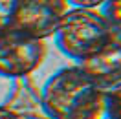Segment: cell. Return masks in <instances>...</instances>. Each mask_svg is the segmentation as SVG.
I'll return each instance as SVG.
<instances>
[{
  "mask_svg": "<svg viewBox=\"0 0 121 119\" xmlns=\"http://www.w3.org/2000/svg\"><path fill=\"white\" fill-rule=\"evenodd\" d=\"M101 90L75 64L60 68L44 82L40 88V101L50 119H75L92 104Z\"/></svg>",
  "mask_w": 121,
  "mask_h": 119,
  "instance_id": "7a4b0ae2",
  "label": "cell"
},
{
  "mask_svg": "<svg viewBox=\"0 0 121 119\" xmlns=\"http://www.w3.org/2000/svg\"><path fill=\"white\" fill-rule=\"evenodd\" d=\"M101 15L105 17L114 35L121 37V0H106L101 6Z\"/></svg>",
  "mask_w": 121,
  "mask_h": 119,
  "instance_id": "ba28073f",
  "label": "cell"
},
{
  "mask_svg": "<svg viewBox=\"0 0 121 119\" xmlns=\"http://www.w3.org/2000/svg\"><path fill=\"white\" fill-rule=\"evenodd\" d=\"M15 0H0V31L11 30Z\"/></svg>",
  "mask_w": 121,
  "mask_h": 119,
  "instance_id": "30bf717a",
  "label": "cell"
},
{
  "mask_svg": "<svg viewBox=\"0 0 121 119\" xmlns=\"http://www.w3.org/2000/svg\"><path fill=\"white\" fill-rule=\"evenodd\" d=\"M2 106L17 114L20 119H50L42 108L40 88H37L31 77L15 79Z\"/></svg>",
  "mask_w": 121,
  "mask_h": 119,
  "instance_id": "8992f818",
  "label": "cell"
},
{
  "mask_svg": "<svg viewBox=\"0 0 121 119\" xmlns=\"http://www.w3.org/2000/svg\"><path fill=\"white\" fill-rule=\"evenodd\" d=\"M68 8L66 0H15L11 30L44 40L53 37Z\"/></svg>",
  "mask_w": 121,
  "mask_h": 119,
  "instance_id": "277c9868",
  "label": "cell"
},
{
  "mask_svg": "<svg viewBox=\"0 0 121 119\" xmlns=\"http://www.w3.org/2000/svg\"><path fill=\"white\" fill-rule=\"evenodd\" d=\"M75 119H112V114L106 103V90H101L99 95L92 101V104L84 108Z\"/></svg>",
  "mask_w": 121,
  "mask_h": 119,
  "instance_id": "52a82bcc",
  "label": "cell"
},
{
  "mask_svg": "<svg viewBox=\"0 0 121 119\" xmlns=\"http://www.w3.org/2000/svg\"><path fill=\"white\" fill-rule=\"evenodd\" d=\"M0 119H20V117L17 114H13V112H9L8 108L0 106Z\"/></svg>",
  "mask_w": 121,
  "mask_h": 119,
  "instance_id": "7c38bea8",
  "label": "cell"
},
{
  "mask_svg": "<svg viewBox=\"0 0 121 119\" xmlns=\"http://www.w3.org/2000/svg\"><path fill=\"white\" fill-rule=\"evenodd\" d=\"M79 68L103 90L121 84V37L114 35L97 53L81 60Z\"/></svg>",
  "mask_w": 121,
  "mask_h": 119,
  "instance_id": "5b68a950",
  "label": "cell"
},
{
  "mask_svg": "<svg viewBox=\"0 0 121 119\" xmlns=\"http://www.w3.org/2000/svg\"><path fill=\"white\" fill-rule=\"evenodd\" d=\"M106 0H66L70 8H83V9H99Z\"/></svg>",
  "mask_w": 121,
  "mask_h": 119,
  "instance_id": "8fae6325",
  "label": "cell"
},
{
  "mask_svg": "<svg viewBox=\"0 0 121 119\" xmlns=\"http://www.w3.org/2000/svg\"><path fill=\"white\" fill-rule=\"evenodd\" d=\"M112 37L114 33L101 11L83 8H68L53 33L57 50L75 64L97 53Z\"/></svg>",
  "mask_w": 121,
  "mask_h": 119,
  "instance_id": "6da1fadb",
  "label": "cell"
},
{
  "mask_svg": "<svg viewBox=\"0 0 121 119\" xmlns=\"http://www.w3.org/2000/svg\"><path fill=\"white\" fill-rule=\"evenodd\" d=\"M44 40L28 37L20 31H0V77L20 79L30 77L46 59Z\"/></svg>",
  "mask_w": 121,
  "mask_h": 119,
  "instance_id": "3957f363",
  "label": "cell"
},
{
  "mask_svg": "<svg viewBox=\"0 0 121 119\" xmlns=\"http://www.w3.org/2000/svg\"><path fill=\"white\" fill-rule=\"evenodd\" d=\"M106 103L112 119H121V84L106 90Z\"/></svg>",
  "mask_w": 121,
  "mask_h": 119,
  "instance_id": "9c48e42d",
  "label": "cell"
}]
</instances>
